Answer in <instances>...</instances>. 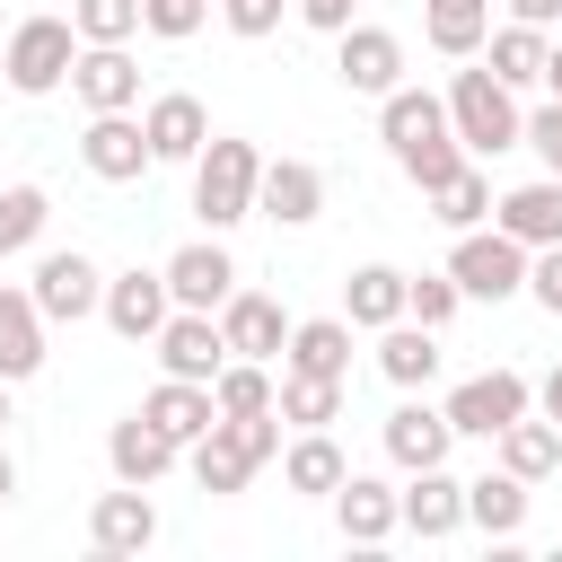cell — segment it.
I'll return each instance as SVG.
<instances>
[{"label": "cell", "mask_w": 562, "mask_h": 562, "mask_svg": "<svg viewBox=\"0 0 562 562\" xmlns=\"http://www.w3.org/2000/svg\"><path fill=\"white\" fill-rule=\"evenodd\" d=\"M378 439H386V457H395L404 474H422V465H448L457 422H448V404H413V395H404V404L386 413V430H378Z\"/></svg>", "instance_id": "14"}, {"label": "cell", "mask_w": 562, "mask_h": 562, "mask_svg": "<svg viewBox=\"0 0 562 562\" xmlns=\"http://www.w3.org/2000/svg\"><path fill=\"white\" fill-rule=\"evenodd\" d=\"M70 88H79L88 114H132V105H140V61H132L123 44H79Z\"/></svg>", "instance_id": "13"}, {"label": "cell", "mask_w": 562, "mask_h": 562, "mask_svg": "<svg viewBox=\"0 0 562 562\" xmlns=\"http://www.w3.org/2000/svg\"><path fill=\"white\" fill-rule=\"evenodd\" d=\"M378 369L413 395V386H430L439 378V325H422V316H395L386 334H378Z\"/></svg>", "instance_id": "28"}, {"label": "cell", "mask_w": 562, "mask_h": 562, "mask_svg": "<svg viewBox=\"0 0 562 562\" xmlns=\"http://www.w3.org/2000/svg\"><path fill=\"white\" fill-rule=\"evenodd\" d=\"M9 492H18V465H9V448H0V501H9Z\"/></svg>", "instance_id": "49"}, {"label": "cell", "mask_w": 562, "mask_h": 562, "mask_svg": "<svg viewBox=\"0 0 562 562\" xmlns=\"http://www.w3.org/2000/svg\"><path fill=\"white\" fill-rule=\"evenodd\" d=\"M334 527H342L351 544H386V536L404 527V492H386L378 474H342V492H334Z\"/></svg>", "instance_id": "18"}, {"label": "cell", "mask_w": 562, "mask_h": 562, "mask_svg": "<svg viewBox=\"0 0 562 562\" xmlns=\"http://www.w3.org/2000/svg\"><path fill=\"white\" fill-rule=\"evenodd\" d=\"M342 474H351V457L334 448V430H299V439L281 448V483H290V492L334 501V492H342Z\"/></svg>", "instance_id": "29"}, {"label": "cell", "mask_w": 562, "mask_h": 562, "mask_svg": "<svg viewBox=\"0 0 562 562\" xmlns=\"http://www.w3.org/2000/svg\"><path fill=\"white\" fill-rule=\"evenodd\" d=\"M158 369L167 378H220L228 369V334H220V316H202V307H176L167 325H158Z\"/></svg>", "instance_id": "11"}, {"label": "cell", "mask_w": 562, "mask_h": 562, "mask_svg": "<svg viewBox=\"0 0 562 562\" xmlns=\"http://www.w3.org/2000/svg\"><path fill=\"white\" fill-rule=\"evenodd\" d=\"M35 369H44V307H35V290L0 281V378L18 386Z\"/></svg>", "instance_id": "23"}, {"label": "cell", "mask_w": 562, "mask_h": 562, "mask_svg": "<svg viewBox=\"0 0 562 562\" xmlns=\"http://www.w3.org/2000/svg\"><path fill=\"white\" fill-rule=\"evenodd\" d=\"M422 9H430V44H439L448 61H474V53H483L492 0H422Z\"/></svg>", "instance_id": "34"}, {"label": "cell", "mask_w": 562, "mask_h": 562, "mask_svg": "<svg viewBox=\"0 0 562 562\" xmlns=\"http://www.w3.org/2000/svg\"><path fill=\"white\" fill-rule=\"evenodd\" d=\"M404 527H413L422 544L457 536V527H465V483H457L448 465H422V474L404 483Z\"/></svg>", "instance_id": "21"}, {"label": "cell", "mask_w": 562, "mask_h": 562, "mask_svg": "<svg viewBox=\"0 0 562 562\" xmlns=\"http://www.w3.org/2000/svg\"><path fill=\"white\" fill-rule=\"evenodd\" d=\"M97 316H105L123 342H158V325L176 316V290H167V272H140V263H132V272L105 281V307H97Z\"/></svg>", "instance_id": "10"}, {"label": "cell", "mask_w": 562, "mask_h": 562, "mask_svg": "<svg viewBox=\"0 0 562 562\" xmlns=\"http://www.w3.org/2000/svg\"><path fill=\"white\" fill-rule=\"evenodd\" d=\"M492 220L536 255V246H562V176H536V184H518V193H501L492 202Z\"/></svg>", "instance_id": "22"}, {"label": "cell", "mask_w": 562, "mask_h": 562, "mask_svg": "<svg viewBox=\"0 0 562 562\" xmlns=\"http://www.w3.org/2000/svg\"><path fill=\"white\" fill-rule=\"evenodd\" d=\"M70 61H79V26L70 18H18L9 26V44H0V70H9V88L18 97H53L61 79H70Z\"/></svg>", "instance_id": "4"}, {"label": "cell", "mask_w": 562, "mask_h": 562, "mask_svg": "<svg viewBox=\"0 0 562 562\" xmlns=\"http://www.w3.org/2000/svg\"><path fill=\"white\" fill-rule=\"evenodd\" d=\"M334 79L351 97H386V88H404V44L386 26H342L334 35Z\"/></svg>", "instance_id": "9"}, {"label": "cell", "mask_w": 562, "mask_h": 562, "mask_svg": "<svg viewBox=\"0 0 562 562\" xmlns=\"http://www.w3.org/2000/svg\"><path fill=\"white\" fill-rule=\"evenodd\" d=\"M79 167H88L97 184H140V176L158 167L149 123H140V114H88V132H79Z\"/></svg>", "instance_id": "6"}, {"label": "cell", "mask_w": 562, "mask_h": 562, "mask_svg": "<svg viewBox=\"0 0 562 562\" xmlns=\"http://www.w3.org/2000/svg\"><path fill=\"white\" fill-rule=\"evenodd\" d=\"M299 18H307L316 35H342V26H351V0H299Z\"/></svg>", "instance_id": "45"}, {"label": "cell", "mask_w": 562, "mask_h": 562, "mask_svg": "<svg viewBox=\"0 0 562 562\" xmlns=\"http://www.w3.org/2000/svg\"><path fill=\"white\" fill-rule=\"evenodd\" d=\"M35 307H44V325H79V316H97L105 307V272L79 255V246H53L44 263H35Z\"/></svg>", "instance_id": "7"}, {"label": "cell", "mask_w": 562, "mask_h": 562, "mask_svg": "<svg viewBox=\"0 0 562 562\" xmlns=\"http://www.w3.org/2000/svg\"><path fill=\"white\" fill-rule=\"evenodd\" d=\"M544 88H553V105H562V44H553V61H544Z\"/></svg>", "instance_id": "48"}, {"label": "cell", "mask_w": 562, "mask_h": 562, "mask_svg": "<svg viewBox=\"0 0 562 562\" xmlns=\"http://www.w3.org/2000/svg\"><path fill=\"white\" fill-rule=\"evenodd\" d=\"M176 457H184V448H176L149 413H132V422H114V430H105V465H114V483H158Z\"/></svg>", "instance_id": "20"}, {"label": "cell", "mask_w": 562, "mask_h": 562, "mask_svg": "<svg viewBox=\"0 0 562 562\" xmlns=\"http://www.w3.org/2000/svg\"><path fill=\"white\" fill-rule=\"evenodd\" d=\"M430 220H439V228H483V220H492V176L465 158L448 184H430Z\"/></svg>", "instance_id": "35"}, {"label": "cell", "mask_w": 562, "mask_h": 562, "mask_svg": "<svg viewBox=\"0 0 562 562\" xmlns=\"http://www.w3.org/2000/svg\"><path fill=\"white\" fill-rule=\"evenodd\" d=\"M211 9H220V0H140V26L167 35V44H184V35H202Z\"/></svg>", "instance_id": "40"}, {"label": "cell", "mask_w": 562, "mask_h": 562, "mask_svg": "<svg viewBox=\"0 0 562 562\" xmlns=\"http://www.w3.org/2000/svg\"><path fill=\"white\" fill-rule=\"evenodd\" d=\"M88 544H97L105 562H123V553H149V544H158V509H149V483L97 492V509H88Z\"/></svg>", "instance_id": "12"}, {"label": "cell", "mask_w": 562, "mask_h": 562, "mask_svg": "<svg viewBox=\"0 0 562 562\" xmlns=\"http://www.w3.org/2000/svg\"><path fill=\"white\" fill-rule=\"evenodd\" d=\"M79 44H132L140 35V0H70Z\"/></svg>", "instance_id": "38"}, {"label": "cell", "mask_w": 562, "mask_h": 562, "mask_svg": "<svg viewBox=\"0 0 562 562\" xmlns=\"http://www.w3.org/2000/svg\"><path fill=\"white\" fill-rule=\"evenodd\" d=\"M0 430H9V378H0Z\"/></svg>", "instance_id": "50"}, {"label": "cell", "mask_w": 562, "mask_h": 562, "mask_svg": "<svg viewBox=\"0 0 562 562\" xmlns=\"http://www.w3.org/2000/svg\"><path fill=\"white\" fill-rule=\"evenodd\" d=\"M342 386H351V378L281 369V422H290V430H334V422H342Z\"/></svg>", "instance_id": "32"}, {"label": "cell", "mask_w": 562, "mask_h": 562, "mask_svg": "<svg viewBox=\"0 0 562 562\" xmlns=\"http://www.w3.org/2000/svg\"><path fill=\"white\" fill-rule=\"evenodd\" d=\"M448 272H457L465 299H518V290H527V246H518L501 220H492V228H457Z\"/></svg>", "instance_id": "5"}, {"label": "cell", "mask_w": 562, "mask_h": 562, "mask_svg": "<svg viewBox=\"0 0 562 562\" xmlns=\"http://www.w3.org/2000/svg\"><path fill=\"white\" fill-rule=\"evenodd\" d=\"M281 369H307V378H351V316H307V325H290Z\"/></svg>", "instance_id": "27"}, {"label": "cell", "mask_w": 562, "mask_h": 562, "mask_svg": "<svg viewBox=\"0 0 562 562\" xmlns=\"http://www.w3.org/2000/svg\"><path fill=\"white\" fill-rule=\"evenodd\" d=\"M140 413H149V422H158V430H167L176 448H193L202 430H220V395H211L202 378H158Z\"/></svg>", "instance_id": "19"}, {"label": "cell", "mask_w": 562, "mask_h": 562, "mask_svg": "<svg viewBox=\"0 0 562 562\" xmlns=\"http://www.w3.org/2000/svg\"><path fill=\"white\" fill-rule=\"evenodd\" d=\"M483 61H492V79H501V88H544L553 35H544V26H527V18H509L501 35H483Z\"/></svg>", "instance_id": "24"}, {"label": "cell", "mask_w": 562, "mask_h": 562, "mask_svg": "<svg viewBox=\"0 0 562 562\" xmlns=\"http://www.w3.org/2000/svg\"><path fill=\"white\" fill-rule=\"evenodd\" d=\"M184 465H193V483L211 492V501H228V492H246V474H255V457L237 448V430L220 422V430H202L193 448H184Z\"/></svg>", "instance_id": "31"}, {"label": "cell", "mask_w": 562, "mask_h": 562, "mask_svg": "<svg viewBox=\"0 0 562 562\" xmlns=\"http://www.w3.org/2000/svg\"><path fill=\"white\" fill-rule=\"evenodd\" d=\"M167 290H176V307H202V316H220V307H228V290H237V263H228V246H220V237H202V246H176V255H167Z\"/></svg>", "instance_id": "15"}, {"label": "cell", "mask_w": 562, "mask_h": 562, "mask_svg": "<svg viewBox=\"0 0 562 562\" xmlns=\"http://www.w3.org/2000/svg\"><path fill=\"white\" fill-rule=\"evenodd\" d=\"M509 18H527V26H553V18H562V0H509Z\"/></svg>", "instance_id": "47"}, {"label": "cell", "mask_w": 562, "mask_h": 562, "mask_svg": "<svg viewBox=\"0 0 562 562\" xmlns=\"http://www.w3.org/2000/svg\"><path fill=\"white\" fill-rule=\"evenodd\" d=\"M465 307V290H457V272H422L413 290H404V316H422V325H448Z\"/></svg>", "instance_id": "39"}, {"label": "cell", "mask_w": 562, "mask_h": 562, "mask_svg": "<svg viewBox=\"0 0 562 562\" xmlns=\"http://www.w3.org/2000/svg\"><path fill=\"white\" fill-rule=\"evenodd\" d=\"M211 395H220V422H246V413H272V404H281V386H272L263 360H228V369L211 378Z\"/></svg>", "instance_id": "36"}, {"label": "cell", "mask_w": 562, "mask_h": 562, "mask_svg": "<svg viewBox=\"0 0 562 562\" xmlns=\"http://www.w3.org/2000/svg\"><path fill=\"white\" fill-rule=\"evenodd\" d=\"M0 509H9V501H0Z\"/></svg>", "instance_id": "51"}, {"label": "cell", "mask_w": 562, "mask_h": 562, "mask_svg": "<svg viewBox=\"0 0 562 562\" xmlns=\"http://www.w3.org/2000/svg\"><path fill=\"white\" fill-rule=\"evenodd\" d=\"M527 290H536L544 316H562V246H536L527 255Z\"/></svg>", "instance_id": "42"}, {"label": "cell", "mask_w": 562, "mask_h": 562, "mask_svg": "<svg viewBox=\"0 0 562 562\" xmlns=\"http://www.w3.org/2000/svg\"><path fill=\"white\" fill-rule=\"evenodd\" d=\"M465 527H483L492 544H518V527H527V483L501 465V474H483V483H465Z\"/></svg>", "instance_id": "30"}, {"label": "cell", "mask_w": 562, "mask_h": 562, "mask_svg": "<svg viewBox=\"0 0 562 562\" xmlns=\"http://www.w3.org/2000/svg\"><path fill=\"white\" fill-rule=\"evenodd\" d=\"M220 18H228V35H246V44H255V35H272V26H281V0H220Z\"/></svg>", "instance_id": "43"}, {"label": "cell", "mask_w": 562, "mask_h": 562, "mask_svg": "<svg viewBox=\"0 0 562 562\" xmlns=\"http://www.w3.org/2000/svg\"><path fill=\"white\" fill-rule=\"evenodd\" d=\"M536 404H544V422H553V430H562V360H553V369H544V386H536Z\"/></svg>", "instance_id": "46"}, {"label": "cell", "mask_w": 562, "mask_h": 562, "mask_svg": "<svg viewBox=\"0 0 562 562\" xmlns=\"http://www.w3.org/2000/svg\"><path fill=\"white\" fill-rule=\"evenodd\" d=\"M228 430H237V448H246L255 465L281 457V404H272V413H246V422H228Z\"/></svg>", "instance_id": "41"}, {"label": "cell", "mask_w": 562, "mask_h": 562, "mask_svg": "<svg viewBox=\"0 0 562 562\" xmlns=\"http://www.w3.org/2000/svg\"><path fill=\"white\" fill-rule=\"evenodd\" d=\"M527 149L544 158V176H562V105H536L527 114Z\"/></svg>", "instance_id": "44"}, {"label": "cell", "mask_w": 562, "mask_h": 562, "mask_svg": "<svg viewBox=\"0 0 562 562\" xmlns=\"http://www.w3.org/2000/svg\"><path fill=\"white\" fill-rule=\"evenodd\" d=\"M492 448H501V465H509L518 483H544V474L562 465V430H553V422H527V413H518Z\"/></svg>", "instance_id": "33"}, {"label": "cell", "mask_w": 562, "mask_h": 562, "mask_svg": "<svg viewBox=\"0 0 562 562\" xmlns=\"http://www.w3.org/2000/svg\"><path fill=\"white\" fill-rule=\"evenodd\" d=\"M527 404H536V386H527L518 369H483V378H465V386L448 395V422H457V439H501Z\"/></svg>", "instance_id": "8"}, {"label": "cell", "mask_w": 562, "mask_h": 562, "mask_svg": "<svg viewBox=\"0 0 562 562\" xmlns=\"http://www.w3.org/2000/svg\"><path fill=\"white\" fill-rule=\"evenodd\" d=\"M255 184H263V149L237 140V132H211L202 158H193V211H202V228L220 237V228L255 220Z\"/></svg>", "instance_id": "2"}, {"label": "cell", "mask_w": 562, "mask_h": 562, "mask_svg": "<svg viewBox=\"0 0 562 562\" xmlns=\"http://www.w3.org/2000/svg\"><path fill=\"white\" fill-rule=\"evenodd\" d=\"M404 290H413V272H395V263H360V272L342 281V316H351L360 334H386V325L404 316Z\"/></svg>", "instance_id": "26"}, {"label": "cell", "mask_w": 562, "mask_h": 562, "mask_svg": "<svg viewBox=\"0 0 562 562\" xmlns=\"http://www.w3.org/2000/svg\"><path fill=\"white\" fill-rule=\"evenodd\" d=\"M255 211H263L272 228H307V220L325 211V176H316L307 158H263V184H255Z\"/></svg>", "instance_id": "16"}, {"label": "cell", "mask_w": 562, "mask_h": 562, "mask_svg": "<svg viewBox=\"0 0 562 562\" xmlns=\"http://www.w3.org/2000/svg\"><path fill=\"white\" fill-rule=\"evenodd\" d=\"M220 334H228V360H272V351L290 342V316H281V299H263V290H228Z\"/></svg>", "instance_id": "17"}, {"label": "cell", "mask_w": 562, "mask_h": 562, "mask_svg": "<svg viewBox=\"0 0 562 562\" xmlns=\"http://www.w3.org/2000/svg\"><path fill=\"white\" fill-rule=\"evenodd\" d=\"M53 220V193L44 184H0V255H26Z\"/></svg>", "instance_id": "37"}, {"label": "cell", "mask_w": 562, "mask_h": 562, "mask_svg": "<svg viewBox=\"0 0 562 562\" xmlns=\"http://www.w3.org/2000/svg\"><path fill=\"white\" fill-rule=\"evenodd\" d=\"M140 123H149V149H158V158H184V167H193V158H202V140H211L202 97H184V88L149 97V114H140Z\"/></svg>", "instance_id": "25"}, {"label": "cell", "mask_w": 562, "mask_h": 562, "mask_svg": "<svg viewBox=\"0 0 562 562\" xmlns=\"http://www.w3.org/2000/svg\"><path fill=\"white\" fill-rule=\"evenodd\" d=\"M448 123H457V140H465L474 158H501V149H518V140H527L518 88H501V79H492V61H474V70H457V79H448Z\"/></svg>", "instance_id": "3"}, {"label": "cell", "mask_w": 562, "mask_h": 562, "mask_svg": "<svg viewBox=\"0 0 562 562\" xmlns=\"http://www.w3.org/2000/svg\"><path fill=\"white\" fill-rule=\"evenodd\" d=\"M378 132H386V149H395V167L430 193V184H448L474 149L457 140V123H448V97H430V88H386L378 97Z\"/></svg>", "instance_id": "1"}]
</instances>
